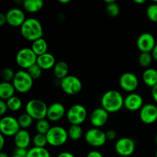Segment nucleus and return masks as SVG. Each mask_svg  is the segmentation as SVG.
Instances as JSON below:
<instances>
[{"mask_svg":"<svg viewBox=\"0 0 157 157\" xmlns=\"http://www.w3.org/2000/svg\"><path fill=\"white\" fill-rule=\"evenodd\" d=\"M101 104L109 113H114L124 107V98L118 90H107L101 97Z\"/></svg>","mask_w":157,"mask_h":157,"instance_id":"nucleus-1","label":"nucleus"},{"mask_svg":"<svg viewBox=\"0 0 157 157\" xmlns=\"http://www.w3.org/2000/svg\"><path fill=\"white\" fill-rule=\"evenodd\" d=\"M20 32L25 39L32 42L43 38L44 35L42 25L35 18H26L20 27Z\"/></svg>","mask_w":157,"mask_h":157,"instance_id":"nucleus-2","label":"nucleus"},{"mask_svg":"<svg viewBox=\"0 0 157 157\" xmlns=\"http://www.w3.org/2000/svg\"><path fill=\"white\" fill-rule=\"evenodd\" d=\"M48 106L40 99L29 100L25 104V113L30 115L34 121H40L47 118Z\"/></svg>","mask_w":157,"mask_h":157,"instance_id":"nucleus-3","label":"nucleus"},{"mask_svg":"<svg viewBox=\"0 0 157 157\" xmlns=\"http://www.w3.org/2000/svg\"><path fill=\"white\" fill-rule=\"evenodd\" d=\"M12 83L17 92L20 94H26L32 90L34 84V79L28 73L27 71L21 69L15 72V78Z\"/></svg>","mask_w":157,"mask_h":157,"instance_id":"nucleus-4","label":"nucleus"},{"mask_svg":"<svg viewBox=\"0 0 157 157\" xmlns=\"http://www.w3.org/2000/svg\"><path fill=\"white\" fill-rule=\"evenodd\" d=\"M48 144L54 147H59L67 143L69 139L67 130L61 126H53L46 134Z\"/></svg>","mask_w":157,"mask_h":157,"instance_id":"nucleus-5","label":"nucleus"},{"mask_svg":"<svg viewBox=\"0 0 157 157\" xmlns=\"http://www.w3.org/2000/svg\"><path fill=\"white\" fill-rule=\"evenodd\" d=\"M38 56L31 48H22L15 55V62L21 70L27 71L29 67L37 63Z\"/></svg>","mask_w":157,"mask_h":157,"instance_id":"nucleus-6","label":"nucleus"},{"mask_svg":"<svg viewBox=\"0 0 157 157\" xmlns=\"http://www.w3.org/2000/svg\"><path fill=\"white\" fill-rule=\"evenodd\" d=\"M66 117L71 125H81L87 117V108L82 104H74L67 110Z\"/></svg>","mask_w":157,"mask_h":157,"instance_id":"nucleus-7","label":"nucleus"},{"mask_svg":"<svg viewBox=\"0 0 157 157\" xmlns=\"http://www.w3.org/2000/svg\"><path fill=\"white\" fill-rule=\"evenodd\" d=\"M60 87L64 94L70 96L78 94L82 90V82L77 76L69 75L60 81Z\"/></svg>","mask_w":157,"mask_h":157,"instance_id":"nucleus-8","label":"nucleus"},{"mask_svg":"<svg viewBox=\"0 0 157 157\" xmlns=\"http://www.w3.org/2000/svg\"><path fill=\"white\" fill-rule=\"evenodd\" d=\"M20 130L21 127L17 118L12 116H4L0 120L1 134L6 137H14Z\"/></svg>","mask_w":157,"mask_h":157,"instance_id":"nucleus-9","label":"nucleus"},{"mask_svg":"<svg viewBox=\"0 0 157 157\" xmlns=\"http://www.w3.org/2000/svg\"><path fill=\"white\" fill-rule=\"evenodd\" d=\"M84 140L88 145L93 147H101L107 143L106 132L100 128H90L84 134Z\"/></svg>","mask_w":157,"mask_h":157,"instance_id":"nucleus-10","label":"nucleus"},{"mask_svg":"<svg viewBox=\"0 0 157 157\" xmlns=\"http://www.w3.org/2000/svg\"><path fill=\"white\" fill-rule=\"evenodd\" d=\"M114 150L119 156H130L134 153L136 150V142L130 137L120 138L115 143Z\"/></svg>","mask_w":157,"mask_h":157,"instance_id":"nucleus-11","label":"nucleus"},{"mask_svg":"<svg viewBox=\"0 0 157 157\" xmlns=\"http://www.w3.org/2000/svg\"><path fill=\"white\" fill-rule=\"evenodd\" d=\"M120 87L124 91L133 93L139 86V79L135 74L125 72L122 74L119 79Z\"/></svg>","mask_w":157,"mask_h":157,"instance_id":"nucleus-12","label":"nucleus"},{"mask_svg":"<svg viewBox=\"0 0 157 157\" xmlns=\"http://www.w3.org/2000/svg\"><path fill=\"white\" fill-rule=\"evenodd\" d=\"M156 44L154 36L150 32H144L140 35L136 41V46L140 52L151 53Z\"/></svg>","mask_w":157,"mask_h":157,"instance_id":"nucleus-13","label":"nucleus"},{"mask_svg":"<svg viewBox=\"0 0 157 157\" xmlns=\"http://www.w3.org/2000/svg\"><path fill=\"white\" fill-rule=\"evenodd\" d=\"M140 119L144 124L150 125L157 121V106L153 104H146L140 110Z\"/></svg>","mask_w":157,"mask_h":157,"instance_id":"nucleus-14","label":"nucleus"},{"mask_svg":"<svg viewBox=\"0 0 157 157\" xmlns=\"http://www.w3.org/2000/svg\"><path fill=\"white\" fill-rule=\"evenodd\" d=\"M7 24L12 27H21L26 20L25 13L19 8H12L6 13Z\"/></svg>","mask_w":157,"mask_h":157,"instance_id":"nucleus-15","label":"nucleus"},{"mask_svg":"<svg viewBox=\"0 0 157 157\" xmlns=\"http://www.w3.org/2000/svg\"><path fill=\"white\" fill-rule=\"evenodd\" d=\"M109 119V113L103 107H97L90 115V123L95 128H101L106 125Z\"/></svg>","mask_w":157,"mask_h":157,"instance_id":"nucleus-16","label":"nucleus"},{"mask_svg":"<svg viewBox=\"0 0 157 157\" xmlns=\"http://www.w3.org/2000/svg\"><path fill=\"white\" fill-rule=\"evenodd\" d=\"M67 113L65 107L60 102L52 103L48 106L47 112V119L50 122H58L63 119Z\"/></svg>","mask_w":157,"mask_h":157,"instance_id":"nucleus-17","label":"nucleus"},{"mask_svg":"<svg viewBox=\"0 0 157 157\" xmlns=\"http://www.w3.org/2000/svg\"><path fill=\"white\" fill-rule=\"evenodd\" d=\"M144 105V98L137 93H130L124 98V107L129 111L140 110Z\"/></svg>","mask_w":157,"mask_h":157,"instance_id":"nucleus-18","label":"nucleus"},{"mask_svg":"<svg viewBox=\"0 0 157 157\" xmlns=\"http://www.w3.org/2000/svg\"><path fill=\"white\" fill-rule=\"evenodd\" d=\"M32 142V136L27 130L21 129L14 136V144L16 148L27 149Z\"/></svg>","mask_w":157,"mask_h":157,"instance_id":"nucleus-19","label":"nucleus"},{"mask_svg":"<svg viewBox=\"0 0 157 157\" xmlns=\"http://www.w3.org/2000/svg\"><path fill=\"white\" fill-rule=\"evenodd\" d=\"M56 63L55 56L52 54L47 52L44 55L38 56L36 64L43 71H48L50 70V69H53Z\"/></svg>","mask_w":157,"mask_h":157,"instance_id":"nucleus-20","label":"nucleus"},{"mask_svg":"<svg viewBox=\"0 0 157 157\" xmlns=\"http://www.w3.org/2000/svg\"><path fill=\"white\" fill-rule=\"evenodd\" d=\"M142 79L147 87H153L157 84V70L153 67L145 69L143 72Z\"/></svg>","mask_w":157,"mask_h":157,"instance_id":"nucleus-21","label":"nucleus"},{"mask_svg":"<svg viewBox=\"0 0 157 157\" xmlns=\"http://www.w3.org/2000/svg\"><path fill=\"white\" fill-rule=\"evenodd\" d=\"M16 90L12 82H5L2 81L0 83V98L2 101H7L9 98L15 96Z\"/></svg>","mask_w":157,"mask_h":157,"instance_id":"nucleus-22","label":"nucleus"},{"mask_svg":"<svg viewBox=\"0 0 157 157\" xmlns=\"http://www.w3.org/2000/svg\"><path fill=\"white\" fill-rule=\"evenodd\" d=\"M53 73L55 78L60 81L66 78L69 75V66L67 63L64 61H58L53 68Z\"/></svg>","mask_w":157,"mask_h":157,"instance_id":"nucleus-23","label":"nucleus"},{"mask_svg":"<svg viewBox=\"0 0 157 157\" xmlns=\"http://www.w3.org/2000/svg\"><path fill=\"white\" fill-rule=\"evenodd\" d=\"M23 9L29 13H36L42 9L44 2L41 0H25L22 2Z\"/></svg>","mask_w":157,"mask_h":157,"instance_id":"nucleus-24","label":"nucleus"},{"mask_svg":"<svg viewBox=\"0 0 157 157\" xmlns=\"http://www.w3.org/2000/svg\"><path fill=\"white\" fill-rule=\"evenodd\" d=\"M31 48L32 49L34 53L37 56H40V55L47 53L48 45L47 41L44 38H41L33 41L32 46H31Z\"/></svg>","mask_w":157,"mask_h":157,"instance_id":"nucleus-25","label":"nucleus"},{"mask_svg":"<svg viewBox=\"0 0 157 157\" xmlns=\"http://www.w3.org/2000/svg\"><path fill=\"white\" fill-rule=\"evenodd\" d=\"M68 136L72 140H78L84 135L83 129L81 125H71L67 130Z\"/></svg>","mask_w":157,"mask_h":157,"instance_id":"nucleus-26","label":"nucleus"},{"mask_svg":"<svg viewBox=\"0 0 157 157\" xmlns=\"http://www.w3.org/2000/svg\"><path fill=\"white\" fill-rule=\"evenodd\" d=\"M26 157H52V156L46 148L33 147L29 149Z\"/></svg>","mask_w":157,"mask_h":157,"instance_id":"nucleus-27","label":"nucleus"},{"mask_svg":"<svg viewBox=\"0 0 157 157\" xmlns=\"http://www.w3.org/2000/svg\"><path fill=\"white\" fill-rule=\"evenodd\" d=\"M51 127H52V126L50 124V121L47 118L36 121V124H35V130H36L37 133L46 135L51 129Z\"/></svg>","mask_w":157,"mask_h":157,"instance_id":"nucleus-28","label":"nucleus"},{"mask_svg":"<svg viewBox=\"0 0 157 157\" xmlns=\"http://www.w3.org/2000/svg\"><path fill=\"white\" fill-rule=\"evenodd\" d=\"M9 110L12 112L18 111L22 107V101L18 97L14 96L6 101Z\"/></svg>","mask_w":157,"mask_h":157,"instance_id":"nucleus-29","label":"nucleus"},{"mask_svg":"<svg viewBox=\"0 0 157 157\" xmlns=\"http://www.w3.org/2000/svg\"><path fill=\"white\" fill-rule=\"evenodd\" d=\"M17 119H18L20 127L23 130H26L27 128L30 127L34 122L33 118L27 113H23L20 114Z\"/></svg>","mask_w":157,"mask_h":157,"instance_id":"nucleus-30","label":"nucleus"},{"mask_svg":"<svg viewBox=\"0 0 157 157\" xmlns=\"http://www.w3.org/2000/svg\"><path fill=\"white\" fill-rule=\"evenodd\" d=\"M153 56L151 53H147V52H141L138 57V62L139 64L143 67H145L146 69L148 68L152 64L153 61Z\"/></svg>","mask_w":157,"mask_h":157,"instance_id":"nucleus-31","label":"nucleus"},{"mask_svg":"<svg viewBox=\"0 0 157 157\" xmlns=\"http://www.w3.org/2000/svg\"><path fill=\"white\" fill-rule=\"evenodd\" d=\"M32 144L35 147H40V148H45L48 145V140L46 135L36 133L32 138Z\"/></svg>","mask_w":157,"mask_h":157,"instance_id":"nucleus-32","label":"nucleus"},{"mask_svg":"<svg viewBox=\"0 0 157 157\" xmlns=\"http://www.w3.org/2000/svg\"><path fill=\"white\" fill-rule=\"evenodd\" d=\"M146 13H147V18L150 21L157 23V3L153 2L152 4L149 5Z\"/></svg>","mask_w":157,"mask_h":157,"instance_id":"nucleus-33","label":"nucleus"},{"mask_svg":"<svg viewBox=\"0 0 157 157\" xmlns=\"http://www.w3.org/2000/svg\"><path fill=\"white\" fill-rule=\"evenodd\" d=\"M15 75V72L10 67H4L1 71V78L5 82H12Z\"/></svg>","mask_w":157,"mask_h":157,"instance_id":"nucleus-34","label":"nucleus"},{"mask_svg":"<svg viewBox=\"0 0 157 157\" xmlns=\"http://www.w3.org/2000/svg\"><path fill=\"white\" fill-rule=\"evenodd\" d=\"M106 12L109 16L114 18V17L119 15L120 12H121V9H120L119 5L116 2H114L111 4L106 5Z\"/></svg>","mask_w":157,"mask_h":157,"instance_id":"nucleus-35","label":"nucleus"},{"mask_svg":"<svg viewBox=\"0 0 157 157\" xmlns=\"http://www.w3.org/2000/svg\"><path fill=\"white\" fill-rule=\"evenodd\" d=\"M27 71L34 80H36L38 79V78L41 76L43 70L38 65V64H34L33 66H32L31 67H29L27 70Z\"/></svg>","mask_w":157,"mask_h":157,"instance_id":"nucleus-36","label":"nucleus"},{"mask_svg":"<svg viewBox=\"0 0 157 157\" xmlns=\"http://www.w3.org/2000/svg\"><path fill=\"white\" fill-rule=\"evenodd\" d=\"M8 110H9V108H8L6 101L1 100L0 101V115H1L2 117H4V115L6 114Z\"/></svg>","mask_w":157,"mask_h":157,"instance_id":"nucleus-37","label":"nucleus"},{"mask_svg":"<svg viewBox=\"0 0 157 157\" xmlns=\"http://www.w3.org/2000/svg\"><path fill=\"white\" fill-rule=\"evenodd\" d=\"M28 151H29V150H27V149L15 148L13 155H16V156H19L21 157H26L28 154Z\"/></svg>","mask_w":157,"mask_h":157,"instance_id":"nucleus-38","label":"nucleus"},{"mask_svg":"<svg viewBox=\"0 0 157 157\" xmlns=\"http://www.w3.org/2000/svg\"><path fill=\"white\" fill-rule=\"evenodd\" d=\"M106 136L107 140H114L117 136V133L114 130H109L106 132Z\"/></svg>","mask_w":157,"mask_h":157,"instance_id":"nucleus-39","label":"nucleus"},{"mask_svg":"<svg viewBox=\"0 0 157 157\" xmlns=\"http://www.w3.org/2000/svg\"><path fill=\"white\" fill-rule=\"evenodd\" d=\"M86 157H104L102 153L98 150H90L88 153L87 154Z\"/></svg>","mask_w":157,"mask_h":157,"instance_id":"nucleus-40","label":"nucleus"},{"mask_svg":"<svg viewBox=\"0 0 157 157\" xmlns=\"http://www.w3.org/2000/svg\"><path fill=\"white\" fill-rule=\"evenodd\" d=\"M57 157H76V156H75L73 153H71V152L64 151L60 153L57 156Z\"/></svg>","mask_w":157,"mask_h":157,"instance_id":"nucleus-41","label":"nucleus"},{"mask_svg":"<svg viewBox=\"0 0 157 157\" xmlns=\"http://www.w3.org/2000/svg\"><path fill=\"white\" fill-rule=\"evenodd\" d=\"M151 90V94H152V97H153V100H154L155 103L157 104V84L155 85L154 87H152Z\"/></svg>","mask_w":157,"mask_h":157,"instance_id":"nucleus-42","label":"nucleus"},{"mask_svg":"<svg viewBox=\"0 0 157 157\" xmlns=\"http://www.w3.org/2000/svg\"><path fill=\"white\" fill-rule=\"evenodd\" d=\"M7 23V20H6V15L4 13H0V26H3Z\"/></svg>","mask_w":157,"mask_h":157,"instance_id":"nucleus-43","label":"nucleus"},{"mask_svg":"<svg viewBox=\"0 0 157 157\" xmlns=\"http://www.w3.org/2000/svg\"><path fill=\"white\" fill-rule=\"evenodd\" d=\"M5 144H6V136L2 134H0V150L1 151L4 148Z\"/></svg>","mask_w":157,"mask_h":157,"instance_id":"nucleus-44","label":"nucleus"},{"mask_svg":"<svg viewBox=\"0 0 157 157\" xmlns=\"http://www.w3.org/2000/svg\"><path fill=\"white\" fill-rule=\"evenodd\" d=\"M151 54H152V56H153V59H154L155 61H157V42H156V45H155L154 48H153V50L152 51Z\"/></svg>","mask_w":157,"mask_h":157,"instance_id":"nucleus-45","label":"nucleus"},{"mask_svg":"<svg viewBox=\"0 0 157 157\" xmlns=\"http://www.w3.org/2000/svg\"><path fill=\"white\" fill-rule=\"evenodd\" d=\"M134 3H136V4H144L146 2L145 0H134Z\"/></svg>","mask_w":157,"mask_h":157,"instance_id":"nucleus-46","label":"nucleus"},{"mask_svg":"<svg viewBox=\"0 0 157 157\" xmlns=\"http://www.w3.org/2000/svg\"><path fill=\"white\" fill-rule=\"evenodd\" d=\"M70 2V0H58V2L61 3V4H67Z\"/></svg>","mask_w":157,"mask_h":157,"instance_id":"nucleus-47","label":"nucleus"},{"mask_svg":"<svg viewBox=\"0 0 157 157\" xmlns=\"http://www.w3.org/2000/svg\"><path fill=\"white\" fill-rule=\"evenodd\" d=\"M0 157H9V155H8L7 153L1 151V153H0Z\"/></svg>","mask_w":157,"mask_h":157,"instance_id":"nucleus-48","label":"nucleus"},{"mask_svg":"<svg viewBox=\"0 0 157 157\" xmlns=\"http://www.w3.org/2000/svg\"><path fill=\"white\" fill-rule=\"evenodd\" d=\"M104 3H106V5H109V4H111V3L114 2H116L115 0H104Z\"/></svg>","mask_w":157,"mask_h":157,"instance_id":"nucleus-49","label":"nucleus"},{"mask_svg":"<svg viewBox=\"0 0 157 157\" xmlns=\"http://www.w3.org/2000/svg\"><path fill=\"white\" fill-rule=\"evenodd\" d=\"M155 141H156V144H157V133H156V136H155Z\"/></svg>","mask_w":157,"mask_h":157,"instance_id":"nucleus-50","label":"nucleus"},{"mask_svg":"<svg viewBox=\"0 0 157 157\" xmlns=\"http://www.w3.org/2000/svg\"><path fill=\"white\" fill-rule=\"evenodd\" d=\"M11 157H21V156H16V155H12Z\"/></svg>","mask_w":157,"mask_h":157,"instance_id":"nucleus-51","label":"nucleus"},{"mask_svg":"<svg viewBox=\"0 0 157 157\" xmlns=\"http://www.w3.org/2000/svg\"><path fill=\"white\" fill-rule=\"evenodd\" d=\"M156 157H157V150H156Z\"/></svg>","mask_w":157,"mask_h":157,"instance_id":"nucleus-52","label":"nucleus"}]
</instances>
